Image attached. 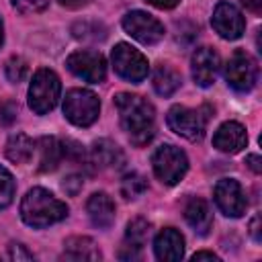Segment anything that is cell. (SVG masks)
I'll return each mask as SVG.
<instances>
[{"instance_id":"cell-1","label":"cell","mask_w":262,"mask_h":262,"mask_svg":"<svg viewBox=\"0 0 262 262\" xmlns=\"http://www.w3.org/2000/svg\"><path fill=\"white\" fill-rule=\"evenodd\" d=\"M115 106L119 111L121 127L127 131L129 139L133 145L141 147L154 137V123H156V113L151 102H147L139 94H129V92H119L115 96Z\"/></svg>"},{"instance_id":"cell-2","label":"cell","mask_w":262,"mask_h":262,"mask_svg":"<svg viewBox=\"0 0 262 262\" xmlns=\"http://www.w3.org/2000/svg\"><path fill=\"white\" fill-rule=\"evenodd\" d=\"M68 215V205L61 203L59 199H55L49 190L35 186L31 188L20 203V217L27 225L43 229L49 227L61 219H66Z\"/></svg>"},{"instance_id":"cell-3","label":"cell","mask_w":262,"mask_h":262,"mask_svg":"<svg viewBox=\"0 0 262 262\" xmlns=\"http://www.w3.org/2000/svg\"><path fill=\"white\" fill-rule=\"evenodd\" d=\"M61 94V82L53 70L41 68L35 72L29 86V106L37 115H45L55 108Z\"/></svg>"},{"instance_id":"cell-4","label":"cell","mask_w":262,"mask_h":262,"mask_svg":"<svg viewBox=\"0 0 262 262\" xmlns=\"http://www.w3.org/2000/svg\"><path fill=\"white\" fill-rule=\"evenodd\" d=\"M151 168L164 184L172 186L184 178V174L188 170V158L180 147H176L172 143H164L154 151Z\"/></svg>"},{"instance_id":"cell-5","label":"cell","mask_w":262,"mask_h":262,"mask_svg":"<svg viewBox=\"0 0 262 262\" xmlns=\"http://www.w3.org/2000/svg\"><path fill=\"white\" fill-rule=\"evenodd\" d=\"M100 100L92 90L72 88L63 98V115L78 127H88L98 119Z\"/></svg>"},{"instance_id":"cell-6","label":"cell","mask_w":262,"mask_h":262,"mask_svg":"<svg viewBox=\"0 0 262 262\" xmlns=\"http://www.w3.org/2000/svg\"><path fill=\"white\" fill-rule=\"evenodd\" d=\"M111 61H113V68L115 72L127 80V82H141L145 76H147V70H149V63H147V57L131 47L129 43H117L115 49L111 51Z\"/></svg>"},{"instance_id":"cell-7","label":"cell","mask_w":262,"mask_h":262,"mask_svg":"<svg viewBox=\"0 0 262 262\" xmlns=\"http://www.w3.org/2000/svg\"><path fill=\"white\" fill-rule=\"evenodd\" d=\"M207 119H209V115H203L201 108L194 111V108H188L182 104H174L166 115L168 127L176 135H180L188 141H196L203 137L205 127H207Z\"/></svg>"},{"instance_id":"cell-8","label":"cell","mask_w":262,"mask_h":262,"mask_svg":"<svg viewBox=\"0 0 262 262\" xmlns=\"http://www.w3.org/2000/svg\"><path fill=\"white\" fill-rule=\"evenodd\" d=\"M225 80L237 92L252 90L258 80V66L252 59V55L246 53L244 49L233 51L225 63Z\"/></svg>"},{"instance_id":"cell-9","label":"cell","mask_w":262,"mask_h":262,"mask_svg":"<svg viewBox=\"0 0 262 262\" xmlns=\"http://www.w3.org/2000/svg\"><path fill=\"white\" fill-rule=\"evenodd\" d=\"M66 66L74 76H78L90 84H100L106 78V61H104L102 53L92 51V49L74 51L72 55H68Z\"/></svg>"},{"instance_id":"cell-10","label":"cell","mask_w":262,"mask_h":262,"mask_svg":"<svg viewBox=\"0 0 262 262\" xmlns=\"http://www.w3.org/2000/svg\"><path fill=\"white\" fill-rule=\"evenodd\" d=\"M123 29L135 41H139L143 45H154L164 37V25L156 16H151V14L143 12V10L127 12L123 16Z\"/></svg>"},{"instance_id":"cell-11","label":"cell","mask_w":262,"mask_h":262,"mask_svg":"<svg viewBox=\"0 0 262 262\" xmlns=\"http://www.w3.org/2000/svg\"><path fill=\"white\" fill-rule=\"evenodd\" d=\"M213 196H215V203L219 207V211L227 217H242L246 213V207H248V201H246V194H244V188L237 180L233 178H223L215 184V190H213Z\"/></svg>"},{"instance_id":"cell-12","label":"cell","mask_w":262,"mask_h":262,"mask_svg":"<svg viewBox=\"0 0 262 262\" xmlns=\"http://www.w3.org/2000/svg\"><path fill=\"white\" fill-rule=\"evenodd\" d=\"M211 23H213V29L223 37V39H239L246 31V20H244V14L239 12L237 6H233L231 2H219L213 10V16H211Z\"/></svg>"},{"instance_id":"cell-13","label":"cell","mask_w":262,"mask_h":262,"mask_svg":"<svg viewBox=\"0 0 262 262\" xmlns=\"http://www.w3.org/2000/svg\"><path fill=\"white\" fill-rule=\"evenodd\" d=\"M192 80L207 88L215 82L217 78V72H219V55L215 49L211 47H199L194 53H192Z\"/></svg>"},{"instance_id":"cell-14","label":"cell","mask_w":262,"mask_h":262,"mask_svg":"<svg viewBox=\"0 0 262 262\" xmlns=\"http://www.w3.org/2000/svg\"><path fill=\"white\" fill-rule=\"evenodd\" d=\"M246 143H248L246 127L237 121L223 123L213 135V145L223 154H237L246 147Z\"/></svg>"},{"instance_id":"cell-15","label":"cell","mask_w":262,"mask_h":262,"mask_svg":"<svg viewBox=\"0 0 262 262\" xmlns=\"http://www.w3.org/2000/svg\"><path fill=\"white\" fill-rule=\"evenodd\" d=\"M156 258L162 262H178L184 256V237L174 227H164L154 239Z\"/></svg>"},{"instance_id":"cell-16","label":"cell","mask_w":262,"mask_h":262,"mask_svg":"<svg viewBox=\"0 0 262 262\" xmlns=\"http://www.w3.org/2000/svg\"><path fill=\"white\" fill-rule=\"evenodd\" d=\"M184 219L186 223L199 233V235H207L209 229L213 227V215H211V207L205 199L192 196L186 201L184 205Z\"/></svg>"},{"instance_id":"cell-17","label":"cell","mask_w":262,"mask_h":262,"mask_svg":"<svg viewBox=\"0 0 262 262\" xmlns=\"http://www.w3.org/2000/svg\"><path fill=\"white\" fill-rule=\"evenodd\" d=\"M86 213L96 227L106 229L115 221V203L106 192H94L86 203Z\"/></svg>"},{"instance_id":"cell-18","label":"cell","mask_w":262,"mask_h":262,"mask_svg":"<svg viewBox=\"0 0 262 262\" xmlns=\"http://www.w3.org/2000/svg\"><path fill=\"white\" fill-rule=\"evenodd\" d=\"M90 160L96 168H119L123 164V151L115 141L98 139L92 143Z\"/></svg>"},{"instance_id":"cell-19","label":"cell","mask_w":262,"mask_h":262,"mask_svg":"<svg viewBox=\"0 0 262 262\" xmlns=\"http://www.w3.org/2000/svg\"><path fill=\"white\" fill-rule=\"evenodd\" d=\"M63 258H68V260H100L102 254H100L98 246L94 244V239H90L86 235H74V237H68L63 244Z\"/></svg>"},{"instance_id":"cell-20","label":"cell","mask_w":262,"mask_h":262,"mask_svg":"<svg viewBox=\"0 0 262 262\" xmlns=\"http://www.w3.org/2000/svg\"><path fill=\"white\" fill-rule=\"evenodd\" d=\"M37 147H39V172H53L63 160L61 141L49 135V137H41L37 141Z\"/></svg>"},{"instance_id":"cell-21","label":"cell","mask_w":262,"mask_h":262,"mask_svg":"<svg viewBox=\"0 0 262 262\" xmlns=\"http://www.w3.org/2000/svg\"><path fill=\"white\" fill-rule=\"evenodd\" d=\"M180 74L168 66V63H160L156 70H154V76H151V84H154V90L160 94V96H172L178 88H180Z\"/></svg>"},{"instance_id":"cell-22","label":"cell","mask_w":262,"mask_h":262,"mask_svg":"<svg viewBox=\"0 0 262 262\" xmlns=\"http://www.w3.org/2000/svg\"><path fill=\"white\" fill-rule=\"evenodd\" d=\"M33 151H35V143L29 135L25 133H14L8 137L6 141V147H4V154L10 162L14 164H27L31 158H33Z\"/></svg>"},{"instance_id":"cell-23","label":"cell","mask_w":262,"mask_h":262,"mask_svg":"<svg viewBox=\"0 0 262 262\" xmlns=\"http://www.w3.org/2000/svg\"><path fill=\"white\" fill-rule=\"evenodd\" d=\"M149 227H151L149 221L143 219V217H137V219L129 221L127 231H125V242L131 244V246L141 248L147 242V237H149Z\"/></svg>"},{"instance_id":"cell-24","label":"cell","mask_w":262,"mask_h":262,"mask_svg":"<svg viewBox=\"0 0 262 262\" xmlns=\"http://www.w3.org/2000/svg\"><path fill=\"white\" fill-rule=\"evenodd\" d=\"M72 33L76 39L80 41H102L106 37V29L100 23L94 20H84V23H76L72 27Z\"/></svg>"},{"instance_id":"cell-25","label":"cell","mask_w":262,"mask_h":262,"mask_svg":"<svg viewBox=\"0 0 262 262\" xmlns=\"http://www.w3.org/2000/svg\"><path fill=\"white\" fill-rule=\"evenodd\" d=\"M145 190H147V180H145L141 174L131 172V174H125V176H123V180H121V194H123L127 201L141 196Z\"/></svg>"},{"instance_id":"cell-26","label":"cell","mask_w":262,"mask_h":262,"mask_svg":"<svg viewBox=\"0 0 262 262\" xmlns=\"http://www.w3.org/2000/svg\"><path fill=\"white\" fill-rule=\"evenodd\" d=\"M4 74H6L8 82H12V84L23 82V80L27 78V74H29V63H27V59H23L20 55H12V57L6 61V66H4Z\"/></svg>"},{"instance_id":"cell-27","label":"cell","mask_w":262,"mask_h":262,"mask_svg":"<svg viewBox=\"0 0 262 262\" xmlns=\"http://www.w3.org/2000/svg\"><path fill=\"white\" fill-rule=\"evenodd\" d=\"M14 178H12V174L4 168V166H0V209H6L10 203H12V199H14Z\"/></svg>"},{"instance_id":"cell-28","label":"cell","mask_w":262,"mask_h":262,"mask_svg":"<svg viewBox=\"0 0 262 262\" xmlns=\"http://www.w3.org/2000/svg\"><path fill=\"white\" fill-rule=\"evenodd\" d=\"M61 156L68 162H84L86 151H84L80 141H76V139H61Z\"/></svg>"},{"instance_id":"cell-29","label":"cell","mask_w":262,"mask_h":262,"mask_svg":"<svg viewBox=\"0 0 262 262\" xmlns=\"http://www.w3.org/2000/svg\"><path fill=\"white\" fill-rule=\"evenodd\" d=\"M12 6L20 14H37L49 6V0H12Z\"/></svg>"},{"instance_id":"cell-30","label":"cell","mask_w":262,"mask_h":262,"mask_svg":"<svg viewBox=\"0 0 262 262\" xmlns=\"http://www.w3.org/2000/svg\"><path fill=\"white\" fill-rule=\"evenodd\" d=\"M82 184H84V180H82V176H78V174H70L68 178H63V182H61V188L68 192V194H78L80 192V188H82Z\"/></svg>"},{"instance_id":"cell-31","label":"cell","mask_w":262,"mask_h":262,"mask_svg":"<svg viewBox=\"0 0 262 262\" xmlns=\"http://www.w3.org/2000/svg\"><path fill=\"white\" fill-rule=\"evenodd\" d=\"M8 258L10 260H33V254L23 244H10L8 246Z\"/></svg>"},{"instance_id":"cell-32","label":"cell","mask_w":262,"mask_h":262,"mask_svg":"<svg viewBox=\"0 0 262 262\" xmlns=\"http://www.w3.org/2000/svg\"><path fill=\"white\" fill-rule=\"evenodd\" d=\"M16 104L14 102H0V121L4 125H10L16 119Z\"/></svg>"},{"instance_id":"cell-33","label":"cell","mask_w":262,"mask_h":262,"mask_svg":"<svg viewBox=\"0 0 262 262\" xmlns=\"http://www.w3.org/2000/svg\"><path fill=\"white\" fill-rule=\"evenodd\" d=\"M139 250H141V248L131 246V244L125 242V246H121V250H119V258H121V260H137V258H139Z\"/></svg>"},{"instance_id":"cell-34","label":"cell","mask_w":262,"mask_h":262,"mask_svg":"<svg viewBox=\"0 0 262 262\" xmlns=\"http://www.w3.org/2000/svg\"><path fill=\"white\" fill-rule=\"evenodd\" d=\"M246 164L250 166V170H252V172H256V174H260V172H262V160H260V156H258V154H250V156L246 158Z\"/></svg>"},{"instance_id":"cell-35","label":"cell","mask_w":262,"mask_h":262,"mask_svg":"<svg viewBox=\"0 0 262 262\" xmlns=\"http://www.w3.org/2000/svg\"><path fill=\"white\" fill-rule=\"evenodd\" d=\"M250 233H252L254 242H260V239H262V237H260V215H256V217L252 219V223H250Z\"/></svg>"},{"instance_id":"cell-36","label":"cell","mask_w":262,"mask_h":262,"mask_svg":"<svg viewBox=\"0 0 262 262\" xmlns=\"http://www.w3.org/2000/svg\"><path fill=\"white\" fill-rule=\"evenodd\" d=\"M61 6H66V8H70V10H76V8H82V6H86L90 0H57Z\"/></svg>"},{"instance_id":"cell-37","label":"cell","mask_w":262,"mask_h":262,"mask_svg":"<svg viewBox=\"0 0 262 262\" xmlns=\"http://www.w3.org/2000/svg\"><path fill=\"white\" fill-rule=\"evenodd\" d=\"M145 2H149V4H151V6H156V8L168 10V8H174L178 0H145Z\"/></svg>"},{"instance_id":"cell-38","label":"cell","mask_w":262,"mask_h":262,"mask_svg":"<svg viewBox=\"0 0 262 262\" xmlns=\"http://www.w3.org/2000/svg\"><path fill=\"white\" fill-rule=\"evenodd\" d=\"M242 4H244L248 10L256 12V14H260V12H262V0H242Z\"/></svg>"},{"instance_id":"cell-39","label":"cell","mask_w":262,"mask_h":262,"mask_svg":"<svg viewBox=\"0 0 262 262\" xmlns=\"http://www.w3.org/2000/svg\"><path fill=\"white\" fill-rule=\"evenodd\" d=\"M192 260H194V262H199V260H213V262H217L219 256L213 254V252H196V254L192 256Z\"/></svg>"},{"instance_id":"cell-40","label":"cell","mask_w":262,"mask_h":262,"mask_svg":"<svg viewBox=\"0 0 262 262\" xmlns=\"http://www.w3.org/2000/svg\"><path fill=\"white\" fill-rule=\"evenodd\" d=\"M2 41H4V27H2V20H0V45H2Z\"/></svg>"}]
</instances>
